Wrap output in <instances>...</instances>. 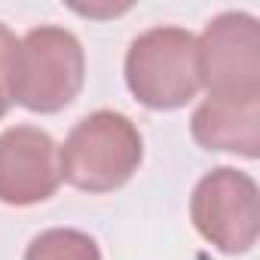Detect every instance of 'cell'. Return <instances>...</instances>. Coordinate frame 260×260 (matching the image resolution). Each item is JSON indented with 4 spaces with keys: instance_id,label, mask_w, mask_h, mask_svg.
<instances>
[{
    "instance_id": "6da1fadb",
    "label": "cell",
    "mask_w": 260,
    "mask_h": 260,
    "mask_svg": "<svg viewBox=\"0 0 260 260\" xmlns=\"http://www.w3.org/2000/svg\"><path fill=\"white\" fill-rule=\"evenodd\" d=\"M144 159L138 125L119 110L83 116L58 147V175L83 193H113L132 181Z\"/></svg>"
},
{
    "instance_id": "7a4b0ae2",
    "label": "cell",
    "mask_w": 260,
    "mask_h": 260,
    "mask_svg": "<svg viewBox=\"0 0 260 260\" xmlns=\"http://www.w3.org/2000/svg\"><path fill=\"white\" fill-rule=\"evenodd\" d=\"M125 86L150 110H178L196 98L199 52L196 34L178 25H159L138 34L125 52Z\"/></svg>"
},
{
    "instance_id": "3957f363",
    "label": "cell",
    "mask_w": 260,
    "mask_h": 260,
    "mask_svg": "<svg viewBox=\"0 0 260 260\" xmlns=\"http://www.w3.org/2000/svg\"><path fill=\"white\" fill-rule=\"evenodd\" d=\"M86 52L77 34L58 25H40L19 40L13 101L31 113H58L83 89Z\"/></svg>"
},
{
    "instance_id": "277c9868",
    "label": "cell",
    "mask_w": 260,
    "mask_h": 260,
    "mask_svg": "<svg viewBox=\"0 0 260 260\" xmlns=\"http://www.w3.org/2000/svg\"><path fill=\"white\" fill-rule=\"evenodd\" d=\"M199 83L211 101H260V22L233 10L211 19L196 37Z\"/></svg>"
},
{
    "instance_id": "5b68a950",
    "label": "cell",
    "mask_w": 260,
    "mask_h": 260,
    "mask_svg": "<svg viewBox=\"0 0 260 260\" xmlns=\"http://www.w3.org/2000/svg\"><path fill=\"white\" fill-rule=\"evenodd\" d=\"M193 226L223 254H245L260 236V190L248 172L211 169L190 196Z\"/></svg>"
},
{
    "instance_id": "8992f818",
    "label": "cell",
    "mask_w": 260,
    "mask_h": 260,
    "mask_svg": "<svg viewBox=\"0 0 260 260\" xmlns=\"http://www.w3.org/2000/svg\"><path fill=\"white\" fill-rule=\"evenodd\" d=\"M58 144L37 125H10L0 132V202L28 208L55 196Z\"/></svg>"
},
{
    "instance_id": "52a82bcc",
    "label": "cell",
    "mask_w": 260,
    "mask_h": 260,
    "mask_svg": "<svg viewBox=\"0 0 260 260\" xmlns=\"http://www.w3.org/2000/svg\"><path fill=\"white\" fill-rule=\"evenodd\" d=\"M193 141L205 150L239 153L245 159L260 156V101H211L205 98L190 116Z\"/></svg>"
},
{
    "instance_id": "ba28073f",
    "label": "cell",
    "mask_w": 260,
    "mask_h": 260,
    "mask_svg": "<svg viewBox=\"0 0 260 260\" xmlns=\"http://www.w3.org/2000/svg\"><path fill=\"white\" fill-rule=\"evenodd\" d=\"M25 260H101V248L83 230L55 226L31 239Z\"/></svg>"
},
{
    "instance_id": "9c48e42d",
    "label": "cell",
    "mask_w": 260,
    "mask_h": 260,
    "mask_svg": "<svg viewBox=\"0 0 260 260\" xmlns=\"http://www.w3.org/2000/svg\"><path fill=\"white\" fill-rule=\"evenodd\" d=\"M16 52H19V37L0 22V119L16 104L13 101V74H16Z\"/></svg>"
},
{
    "instance_id": "30bf717a",
    "label": "cell",
    "mask_w": 260,
    "mask_h": 260,
    "mask_svg": "<svg viewBox=\"0 0 260 260\" xmlns=\"http://www.w3.org/2000/svg\"><path fill=\"white\" fill-rule=\"evenodd\" d=\"M125 10H128V4H119V7H74V13L89 16V19H110V16H119Z\"/></svg>"
}]
</instances>
